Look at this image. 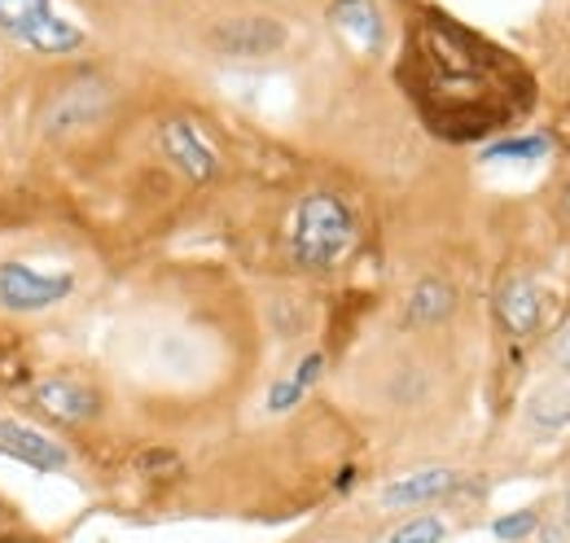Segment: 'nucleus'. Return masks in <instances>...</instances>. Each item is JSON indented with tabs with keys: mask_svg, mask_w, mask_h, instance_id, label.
Here are the masks:
<instances>
[{
	"mask_svg": "<svg viewBox=\"0 0 570 543\" xmlns=\"http://www.w3.org/2000/svg\"><path fill=\"white\" fill-rule=\"evenodd\" d=\"M404 79L430 128L456 140L492 132L513 115V83L500 53L443 13H426L413 27Z\"/></svg>",
	"mask_w": 570,
	"mask_h": 543,
	"instance_id": "nucleus-1",
	"label": "nucleus"
},
{
	"mask_svg": "<svg viewBox=\"0 0 570 543\" xmlns=\"http://www.w3.org/2000/svg\"><path fill=\"white\" fill-rule=\"evenodd\" d=\"M294 259L307 272H330L343 264L356 246V219L352 210L338 203L334 194H312L303 198L298 215H294V233H289Z\"/></svg>",
	"mask_w": 570,
	"mask_h": 543,
	"instance_id": "nucleus-2",
	"label": "nucleus"
},
{
	"mask_svg": "<svg viewBox=\"0 0 570 543\" xmlns=\"http://www.w3.org/2000/svg\"><path fill=\"white\" fill-rule=\"evenodd\" d=\"M0 31L49 58L75 53L83 45V31L67 18H58L49 0H0Z\"/></svg>",
	"mask_w": 570,
	"mask_h": 543,
	"instance_id": "nucleus-3",
	"label": "nucleus"
},
{
	"mask_svg": "<svg viewBox=\"0 0 570 543\" xmlns=\"http://www.w3.org/2000/svg\"><path fill=\"white\" fill-rule=\"evenodd\" d=\"M75 289L71 272H40L31 264H0V307L13 316H36L67 303Z\"/></svg>",
	"mask_w": 570,
	"mask_h": 543,
	"instance_id": "nucleus-4",
	"label": "nucleus"
},
{
	"mask_svg": "<svg viewBox=\"0 0 570 543\" xmlns=\"http://www.w3.org/2000/svg\"><path fill=\"white\" fill-rule=\"evenodd\" d=\"M27 404L58 425H88L101 416V391L83 373H49L27 391Z\"/></svg>",
	"mask_w": 570,
	"mask_h": 543,
	"instance_id": "nucleus-5",
	"label": "nucleus"
},
{
	"mask_svg": "<svg viewBox=\"0 0 570 543\" xmlns=\"http://www.w3.org/2000/svg\"><path fill=\"white\" fill-rule=\"evenodd\" d=\"M0 456L27 465V470H40V474H62L67 470V447L53 443L45 430L27 425V421H0Z\"/></svg>",
	"mask_w": 570,
	"mask_h": 543,
	"instance_id": "nucleus-6",
	"label": "nucleus"
},
{
	"mask_svg": "<svg viewBox=\"0 0 570 543\" xmlns=\"http://www.w3.org/2000/svg\"><path fill=\"white\" fill-rule=\"evenodd\" d=\"M212 45L224 58H268L285 45V27L273 18H228L212 31Z\"/></svg>",
	"mask_w": 570,
	"mask_h": 543,
	"instance_id": "nucleus-7",
	"label": "nucleus"
},
{
	"mask_svg": "<svg viewBox=\"0 0 570 543\" xmlns=\"http://www.w3.org/2000/svg\"><path fill=\"white\" fill-rule=\"evenodd\" d=\"M163 154L194 180V185H203V180H212L215 171H219V158H215V149L203 140V132L194 128V124H185V119H167L163 124Z\"/></svg>",
	"mask_w": 570,
	"mask_h": 543,
	"instance_id": "nucleus-8",
	"label": "nucleus"
},
{
	"mask_svg": "<svg viewBox=\"0 0 570 543\" xmlns=\"http://www.w3.org/2000/svg\"><path fill=\"white\" fill-rule=\"evenodd\" d=\"M106 83L97 79H79V83H67L62 92H53L49 110H45V128L49 132H71V128H88L101 110H106Z\"/></svg>",
	"mask_w": 570,
	"mask_h": 543,
	"instance_id": "nucleus-9",
	"label": "nucleus"
},
{
	"mask_svg": "<svg viewBox=\"0 0 570 543\" xmlns=\"http://www.w3.org/2000/svg\"><path fill=\"white\" fill-rule=\"evenodd\" d=\"M497 316L513 338L535 334V325H540V294H535V285H531L527 276H509V280L500 285Z\"/></svg>",
	"mask_w": 570,
	"mask_h": 543,
	"instance_id": "nucleus-10",
	"label": "nucleus"
},
{
	"mask_svg": "<svg viewBox=\"0 0 570 543\" xmlns=\"http://www.w3.org/2000/svg\"><path fill=\"white\" fill-rule=\"evenodd\" d=\"M456 486L452 470H422V474L395 477L386 491H382V504L386 509H413V504H430L439 495H448Z\"/></svg>",
	"mask_w": 570,
	"mask_h": 543,
	"instance_id": "nucleus-11",
	"label": "nucleus"
},
{
	"mask_svg": "<svg viewBox=\"0 0 570 543\" xmlns=\"http://www.w3.org/2000/svg\"><path fill=\"white\" fill-rule=\"evenodd\" d=\"M330 18H334L347 36H356L364 49H377V45H382V13H377L373 0H334V4H330Z\"/></svg>",
	"mask_w": 570,
	"mask_h": 543,
	"instance_id": "nucleus-12",
	"label": "nucleus"
},
{
	"mask_svg": "<svg viewBox=\"0 0 570 543\" xmlns=\"http://www.w3.org/2000/svg\"><path fill=\"white\" fill-rule=\"evenodd\" d=\"M321 368H325V355H321V351L303 355V359H298V368H294L289 377H282V382L268 391V407H273V412H289V407H298V399H303V395L316 386Z\"/></svg>",
	"mask_w": 570,
	"mask_h": 543,
	"instance_id": "nucleus-13",
	"label": "nucleus"
},
{
	"mask_svg": "<svg viewBox=\"0 0 570 543\" xmlns=\"http://www.w3.org/2000/svg\"><path fill=\"white\" fill-rule=\"evenodd\" d=\"M452 303H456L452 285H443V280H422V285L413 289V298H409V320H417V325L443 320V316L452 312Z\"/></svg>",
	"mask_w": 570,
	"mask_h": 543,
	"instance_id": "nucleus-14",
	"label": "nucleus"
},
{
	"mask_svg": "<svg viewBox=\"0 0 570 543\" xmlns=\"http://www.w3.org/2000/svg\"><path fill=\"white\" fill-rule=\"evenodd\" d=\"M527 416H531V425H540V430H562L570 421V391H562V386L535 391L531 404H527Z\"/></svg>",
	"mask_w": 570,
	"mask_h": 543,
	"instance_id": "nucleus-15",
	"label": "nucleus"
},
{
	"mask_svg": "<svg viewBox=\"0 0 570 543\" xmlns=\"http://www.w3.org/2000/svg\"><path fill=\"white\" fill-rule=\"evenodd\" d=\"M27 382H31L27 342H22V334L0 329V386H27Z\"/></svg>",
	"mask_w": 570,
	"mask_h": 543,
	"instance_id": "nucleus-16",
	"label": "nucleus"
},
{
	"mask_svg": "<svg viewBox=\"0 0 570 543\" xmlns=\"http://www.w3.org/2000/svg\"><path fill=\"white\" fill-rule=\"evenodd\" d=\"M553 149V140L540 132L531 136H509V140H497V145H488L483 149V158L488 162H500V158H522V162H531V158H544Z\"/></svg>",
	"mask_w": 570,
	"mask_h": 543,
	"instance_id": "nucleus-17",
	"label": "nucleus"
},
{
	"mask_svg": "<svg viewBox=\"0 0 570 543\" xmlns=\"http://www.w3.org/2000/svg\"><path fill=\"white\" fill-rule=\"evenodd\" d=\"M180 470H185V461L171 447H145L141 456H137V474L145 477H176Z\"/></svg>",
	"mask_w": 570,
	"mask_h": 543,
	"instance_id": "nucleus-18",
	"label": "nucleus"
},
{
	"mask_svg": "<svg viewBox=\"0 0 570 543\" xmlns=\"http://www.w3.org/2000/svg\"><path fill=\"white\" fill-rule=\"evenodd\" d=\"M535 522H540V517H535L531 509H522V513H504V517H497V522H492V535H497V540H504V543L527 540V535L535 531Z\"/></svg>",
	"mask_w": 570,
	"mask_h": 543,
	"instance_id": "nucleus-19",
	"label": "nucleus"
},
{
	"mask_svg": "<svg viewBox=\"0 0 570 543\" xmlns=\"http://www.w3.org/2000/svg\"><path fill=\"white\" fill-rule=\"evenodd\" d=\"M443 540V522L439 517H413V522H404L391 543H439Z\"/></svg>",
	"mask_w": 570,
	"mask_h": 543,
	"instance_id": "nucleus-20",
	"label": "nucleus"
},
{
	"mask_svg": "<svg viewBox=\"0 0 570 543\" xmlns=\"http://www.w3.org/2000/svg\"><path fill=\"white\" fill-rule=\"evenodd\" d=\"M553 355H558V364H562V368H570V329L562 334V338H558V346H553Z\"/></svg>",
	"mask_w": 570,
	"mask_h": 543,
	"instance_id": "nucleus-21",
	"label": "nucleus"
},
{
	"mask_svg": "<svg viewBox=\"0 0 570 543\" xmlns=\"http://www.w3.org/2000/svg\"><path fill=\"white\" fill-rule=\"evenodd\" d=\"M352 482H356V474H352V470H343V474H338V491H347Z\"/></svg>",
	"mask_w": 570,
	"mask_h": 543,
	"instance_id": "nucleus-22",
	"label": "nucleus"
},
{
	"mask_svg": "<svg viewBox=\"0 0 570 543\" xmlns=\"http://www.w3.org/2000/svg\"><path fill=\"white\" fill-rule=\"evenodd\" d=\"M562 215H567V224H570V180H567V189H562Z\"/></svg>",
	"mask_w": 570,
	"mask_h": 543,
	"instance_id": "nucleus-23",
	"label": "nucleus"
},
{
	"mask_svg": "<svg viewBox=\"0 0 570 543\" xmlns=\"http://www.w3.org/2000/svg\"><path fill=\"white\" fill-rule=\"evenodd\" d=\"M567 531H570V495H567Z\"/></svg>",
	"mask_w": 570,
	"mask_h": 543,
	"instance_id": "nucleus-24",
	"label": "nucleus"
},
{
	"mask_svg": "<svg viewBox=\"0 0 570 543\" xmlns=\"http://www.w3.org/2000/svg\"><path fill=\"white\" fill-rule=\"evenodd\" d=\"M0 543H36V540H0Z\"/></svg>",
	"mask_w": 570,
	"mask_h": 543,
	"instance_id": "nucleus-25",
	"label": "nucleus"
}]
</instances>
